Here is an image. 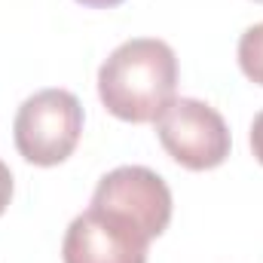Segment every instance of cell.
<instances>
[{
    "label": "cell",
    "instance_id": "6da1fadb",
    "mask_svg": "<svg viewBox=\"0 0 263 263\" xmlns=\"http://www.w3.org/2000/svg\"><path fill=\"white\" fill-rule=\"evenodd\" d=\"M178 89V59L165 40L135 37L120 43L98 70L104 107L126 123H153Z\"/></svg>",
    "mask_w": 263,
    "mask_h": 263
},
{
    "label": "cell",
    "instance_id": "7a4b0ae2",
    "mask_svg": "<svg viewBox=\"0 0 263 263\" xmlns=\"http://www.w3.org/2000/svg\"><path fill=\"white\" fill-rule=\"evenodd\" d=\"M15 150L34 165H59L83 135V104L67 89H40L15 114Z\"/></svg>",
    "mask_w": 263,
    "mask_h": 263
},
{
    "label": "cell",
    "instance_id": "3957f363",
    "mask_svg": "<svg viewBox=\"0 0 263 263\" xmlns=\"http://www.w3.org/2000/svg\"><path fill=\"white\" fill-rule=\"evenodd\" d=\"M156 135L165 153L184 168H217L233 147L223 117L196 98H175L156 120Z\"/></svg>",
    "mask_w": 263,
    "mask_h": 263
},
{
    "label": "cell",
    "instance_id": "277c9868",
    "mask_svg": "<svg viewBox=\"0 0 263 263\" xmlns=\"http://www.w3.org/2000/svg\"><path fill=\"white\" fill-rule=\"evenodd\" d=\"M150 236L126 214L89 205L70 220L62 242L65 263H147Z\"/></svg>",
    "mask_w": 263,
    "mask_h": 263
},
{
    "label": "cell",
    "instance_id": "5b68a950",
    "mask_svg": "<svg viewBox=\"0 0 263 263\" xmlns=\"http://www.w3.org/2000/svg\"><path fill=\"white\" fill-rule=\"evenodd\" d=\"M92 205L126 214L150 239L162 236L172 220L168 184L153 168H144V165H120L107 172L95 187Z\"/></svg>",
    "mask_w": 263,
    "mask_h": 263
},
{
    "label": "cell",
    "instance_id": "8992f818",
    "mask_svg": "<svg viewBox=\"0 0 263 263\" xmlns=\"http://www.w3.org/2000/svg\"><path fill=\"white\" fill-rule=\"evenodd\" d=\"M239 67L251 83L263 86V22L239 37Z\"/></svg>",
    "mask_w": 263,
    "mask_h": 263
},
{
    "label": "cell",
    "instance_id": "52a82bcc",
    "mask_svg": "<svg viewBox=\"0 0 263 263\" xmlns=\"http://www.w3.org/2000/svg\"><path fill=\"white\" fill-rule=\"evenodd\" d=\"M9 199H12V172H9V168H6V162L0 159V214L6 211Z\"/></svg>",
    "mask_w": 263,
    "mask_h": 263
},
{
    "label": "cell",
    "instance_id": "ba28073f",
    "mask_svg": "<svg viewBox=\"0 0 263 263\" xmlns=\"http://www.w3.org/2000/svg\"><path fill=\"white\" fill-rule=\"evenodd\" d=\"M251 150H254L257 162L263 165V110L254 117V123H251Z\"/></svg>",
    "mask_w": 263,
    "mask_h": 263
},
{
    "label": "cell",
    "instance_id": "9c48e42d",
    "mask_svg": "<svg viewBox=\"0 0 263 263\" xmlns=\"http://www.w3.org/2000/svg\"><path fill=\"white\" fill-rule=\"evenodd\" d=\"M83 6H95V9H110V6H120L123 0H77Z\"/></svg>",
    "mask_w": 263,
    "mask_h": 263
},
{
    "label": "cell",
    "instance_id": "30bf717a",
    "mask_svg": "<svg viewBox=\"0 0 263 263\" xmlns=\"http://www.w3.org/2000/svg\"><path fill=\"white\" fill-rule=\"evenodd\" d=\"M257 3H263V0H257Z\"/></svg>",
    "mask_w": 263,
    "mask_h": 263
}]
</instances>
